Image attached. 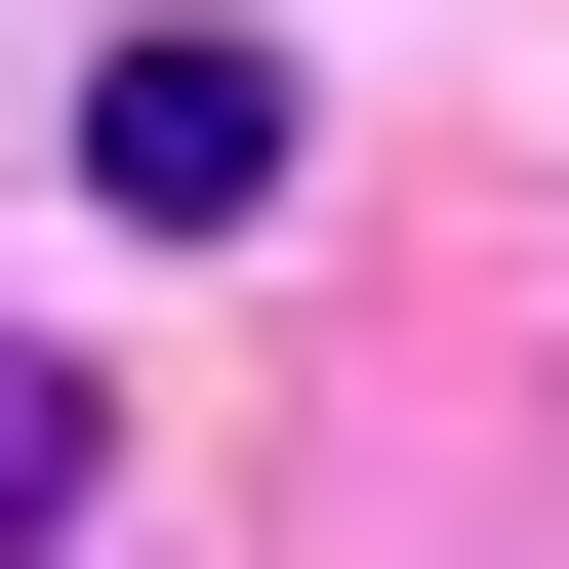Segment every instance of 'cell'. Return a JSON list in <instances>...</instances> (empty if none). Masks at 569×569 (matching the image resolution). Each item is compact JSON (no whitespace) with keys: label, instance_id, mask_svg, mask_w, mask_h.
<instances>
[{"label":"cell","instance_id":"2","mask_svg":"<svg viewBox=\"0 0 569 569\" xmlns=\"http://www.w3.org/2000/svg\"><path fill=\"white\" fill-rule=\"evenodd\" d=\"M82 529V367H41V326H0V569Z\"/></svg>","mask_w":569,"mask_h":569},{"label":"cell","instance_id":"1","mask_svg":"<svg viewBox=\"0 0 569 569\" xmlns=\"http://www.w3.org/2000/svg\"><path fill=\"white\" fill-rule=\"evenodd\" d=\"M82 163L163 203V244H244V203H284V41H122V82H82Z\"/></svg>","mask_w":569,"mask_h":569}]
</instances>
